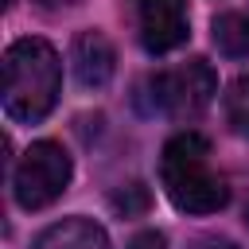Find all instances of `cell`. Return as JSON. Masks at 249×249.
Listing matches in <instances>:
<instances>
[{
    "instance_id": "obj_13",
    "label": "cell",
    "mask_w": 249,
    "mask_h": 249,
    "mask_svg": "<svg viewBox=\"0 0 249 249\" xmlns=\"http://www.w3.org/2000/svg\"><path fill=\"white\" fill-rule=\"evenodd\" d=\"M43 8H70V4H78V0H39Z\"/></svg>"
},
{
    "instance_id": "obj_11",
    "label": "cell",
    "mask_w": 249,
    "mask_h": 249,
    "mask_svg": "<svg viewBox=\"0 0 249 249\" xmlns=\"http://www.w3.org/2000/svg\"><path fill=\"white\" fill-rule=\"evenodd\" d=\"M128 249H167V237H163L160 230H140V233L128 241Z\"/></svg>"
},
{
    "instance_id": "obj_12",
    "label": "cell",
    "mask_w": 249,
    "mask_h": 249,
    "mask_svg": "<svg viewBox=\"0 0 249 249\" xmlns=\"http://www.w3.org/2000/svg\"><path fill=\"white\" fill-rule=\"evenodd\" d=\"M195 249H237L233 241H226V237H210V241H198Z\"/></svg>"
},
{
    "instance_id": "obj_10",
    "label": "cell",
    "mask_w": 249,
    "mask_h": 249,
    "mask_svg": "<svg viewBox=\"0 0 249 249\" xmlns=\"http://www.w3.org/2000/svg\"><path fill=\"white\" fill-rule=\"evenodd\" d=\"M124 191H128V198H124V195H117V198H113V206H117V210L132 214V210H144V206H148V191H144L140 183H132V187H124Z\"/></svg>"
},
{
    "instance_id": "obj_14",
    "label": "cell",
    "mask_w": 249,
    "mask_h": 249,
    "mask_svg": "<svg viewBox=\"0 0 249 249\" xmlns=\"http://www.w3.org/2000/svg\"><path fill=\"white\" fill-rule=\"evenodd\" d=\"M245 230H249V202H245Z\"/></svg>"
},
{
    "instance_id": "obj_1",
    "label": "cell",
    "mask_w": 249,
    "mask_h": 249,
    "mask_svg": "<svg viewBox=\"0 0 249 249\" xmlns=\"http://www.w3.org/2000/svg\"><path fill=\"white\" fill-rule=\"evenodd\" d=\"M160 183L175 210L218 214L230 202V183L210 163V140L202 132H175L160 152Z\"/></svg>"
},
{
    "instance_id": "obj_9",
    "label": "cell",
    "mask_w": 249,
    "mask_h": 249,
    "mask_svg": "<svg viewBox=\"0 0 249 249\" xmlns=\"http://www.w3.org/2000/svg\"><path fill=\"white\" fill-rule=\"evenodd\" d=\"M226 121L237 136H249V74H237L226 86Z\"/></svg>"
},
{
    "instance_id": "obj_8",
    "label": "cell",
    "mask_w": 249,
    "mask_h": 249,
    "mask_svg": "<svg viewBox=\"0 0 249 249\" xmlns=\"http://www.w3.org/2000/svg\"><path fill=\"white\" fill-rule=\"evenodd\" d=\"M210 35H214V47L226 58H249V16L222 12V16L210 19Z\"/></svg>"
},
{
    "instance_id": "obj_3",
    "label": "cell",
    "mask_w": 249,
    "mask_h": 249,
    "mask_svg": "<svg viewBox=\"0 0 249 249\" xmlns=\"http://www.w3.org/2000/svg\"><path fill=\"white\" fill-rule=\"evenodd\" d=\"M218 93V74L206 58H187L179 66H163L144 82V97L152 113L195 121Z\"/></svg>"
},
{
    "instance_id": "obj_4",
    "label": "cell",
    "mask_w": 249,
    "mask_h": 249,
    "mask_svg": "<svg viewBox=\"0 0 249 249\" xmlns=\"http://www.w3.org/2000/svg\"><path fill=\"white\" fill-rule=\"evenodd\" d=\"M70 175H74L70 152L58 140H35L12 171V198L19 210H43L54 198H62Z\"/></svg>"
},
{
    "instance_id": "obj_6",
    "label": "cell",
    "mask_w": 249,
    "mask_h": 249,
    "mask_svg": "<svg viewBox=\"0 0 249 249\" xmlns=\"http://www.w3.org/2000/svg\"><path fill=\"white\" fill-rule=\"evenodd\" d=\"M70 58H74V74H78V82L86 89L109 86V78L117 70V51H113L109 35L105 31H93V27L74 39V54Z\"/></svg>"
},
{
    "instance_id": "obj_7",
    "label": "cell",
    "mask_w": 249,
    "mask_h": 249,
    "mask_svg": "<svg viewBox=\"0 0 249 249\" xmlns=\"http://www.w3.org/2000/svg\"><path fill=\"white\" fill-rule=\"evenodd\" d=\"M35 249H113L109 245V233L105 226H97L93 218H62L54 226H47L39 237H35Z\"/></svg>"
},
{
    "instance_id": "obj_5",
    "label": "cell",
    "mask_w": 249,
    "mask_h": 249,
    "mask_svg": "<svg viewBox=\"0 0 249 249\" xmlns=\"http://www.w3.org/2000/svg\"><path fill=\"white\" fill-rule=\"evenodd\" d=\"M136 39L148 54H171L191 35V12L187 0H124Z\"/></svg>"
},
{
    "instance_id": "obj_2",
    "label": "cell",
    "mask_w": 249,
    "mask_h": 249,
    "mask_svg": "<svg viewBox=\"0 0 249 249\" xmlns=\"http://www.w3.org/2000/svg\"><path fill=\"white\" fill-rule=\"evenodd\" d=\"M62 93V62L47 39H16L4 51V113L19 124H39Z\"/></svg>"
}]
</instances>
